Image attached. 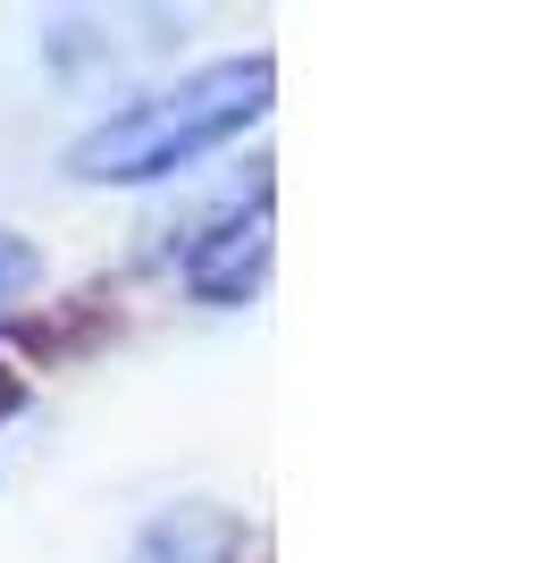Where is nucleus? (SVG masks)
Listing matches in <instances>:
<instances>
[{"label":"nucleus","instance_id":"2","mask_svg":"<svg viewBox=\"0 0 554 563\" xmlns=\"http://www.w3.org/2000/svg\"><path fill=\"white\" fill-rule=\"evenodd\" d=\"M126 563H244V521L210 496H185V505H160L135 530Z\"/></svg>","mask_w":554,"mask_h":563},{"label":"nucleus","instance_id":"1","mask_svg":"<svg viewBox=\"0 0 554 563\" xmlns=\"http://www.w3.org/2000/svg\"><path fill=\"white\" fill-rule=\"evenodd\" d=\"M269 85H277L269 51H235V59H210V68L160 85V93L118 101L68 143V177L76 186H160V177H185L193 161L228 152L244 126L269 118Z\"/></svg>","mask_w":554,"mask_h":563},{"label":"nucleus","instance_id":"3","mask_svg":"<svg viewBox=\"0 0 554 563\" xmlns=\"http://www.w3.org/2000/svg\"><path fill=\"white\" fill-rule=\"evenodd\" d=\"M34 278H43V253H34V244H25L18 228H0V311L18 303V295H25Z\"/></svg>","mask_w":554,"mask_h":563}]
</instances>
